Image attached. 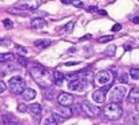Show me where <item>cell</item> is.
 Returning a JSON list of instances; mask_svg holds the SVG:
<instances>
[{"mask_svg": "<svg viewBox=\"0 0 139 125\" xmlns=\"http://www.w3.org/2000/svg\"><path fill=\"white\" fill-rule=\"evenodd\" d=\"M29 112H30L31 114H34V116L38 117L41 113H42V106H41L40 103H33V105L29 106Z\"/></svg>", "mask_w": 139, "mask_h": 125, "instance_id": "16", "label": "cell"}, {"mask_svg": "<svg viewBox=\"0 0 139 125\" xmlns=\"http://www.w3.org/2000/svg\"><path fill=\"white\" fill-rule=\"evenodd\" d=\"M15 50L19 54H22V56H26L27 54V49L25 48V46H21V45H15Z\"/></svg>", "mask_w": 139, "mask_h": 125, "instance_id": "24", "label": "cell"}, {"mask_svg": "<svg viewBox=\"0 0 139 125\" xmlns=\"http://www.w3.org/2000/svg\"><path fill=\"white\" fill-rule=\"evenodd\" d=\"M74 26H75V22H74V20H70L67 25H65V26L61 29V31H63V33H67V34H68V33H71V31H72Z\"/></svg>", "mask_w": 139, "mask_h": 125, "instance_id": "21", "label": "cell"}, {"mask_svg": "<svg viewBox=\"0 0 139 125\" xmlns=\"http://www.w3.org/2000/svg\"><path fill=\"white\" fill-rule=\"evenodd\" d=\"M18 62H19L22 67H26L29 61H27V59H25L23 56H18Z\"/></svg>", "mask_w": 139, "mask_h": 125, "instance_id": "30", "label": "cell"}, {"mask_svg": "<svg viewBox=\"0 0 139 125\" xmlns=\"http://www.w3.org/2000/svg\"><path fill=\"white\" fill-rule=\"evenodd\" d=\"M126 92L127 90L123 87V86H116L112 92H111V95H109V99H111V102H116V103H120L123 99H124L126 97Z\"/></svg>", "mask_w": 139, "mask_h": 125, "instance_id": "7", "label": "cell"}, {"mask_svg": "<svg viewBox=\"0 0 139 125\" xmlns=\"http://www.w3.org/2000/svg\"><path fill=\"white\" fill-rule=\"evenodd\" d=\"M114 53H116V46H114V45H109L108 48L105 49V54H106V56H109V57L114 56Z\"/></svg>", "mask_w": 139, "mask_h": 125, "instance_id": "22", "label": "cell"}, {"mask_svg": "<svg viewBox=\"0 0 139 125\" xmlns=\"http://www.w3.org/2000/svg\"><path fill=\"white\" fill-rule=\"evenodd\" d=\"M130 75H131V77H132V79L139 80V69H138V68H131V69H130Z\"/></svg>", "mask_w": 139, "mask_h": 125, "instance_id": "25", "label": "cell"}, {"mask_svg": "<svg viewBox=\"0 0 139 125\" xmlns=\"http://www.w3.org/2000/svg\"><path fill=\"white\" fill-rule=\"evenodd\" d=\"M119 82L123 83V84H126V83L128 82V75H127V74H121V75L119 76Z\"/></svg>", "mask_w": 139, "mask_h": 125, "instance_id": "29", "label": "cell"}, {"mask_svg": "<svg viewBox=\"0 0 139 125\" xmlns=\"http://www.w3.org/2000/svg\"><path fill=\"white\" fill-rule=\"evenodd\" d=\"M52 44V41H49V40H37V41H34V45L37 46V48H48L49 45Z\"/></svg>", "mask_w": 139, "mask_h": 125, "instance_id": "20", "label": "cell"}, {"mask_svg": "<svg viewBox=\"0 0 139 125\" xmlns=\"http://www.w3.org/2000/svg\"><path fill=\"white\" fill-rule=\"evenodd\" d=\"M52 116H53V118H55L57 122H61V121H64V118H63V117H61L59 113H53Z\"/></svg>", "mask_w": 139, "mask_h": 125, "instance_id": "32", "label": "cell"}, {"mask_svg": "<svg viewBox=\"0 0 139 125\" xmlns=\"http://www.w3.org/2000/svg\"><path fill=\"white\" fill-rule=\"evenodd\" d=\"M127 101H128V103H132V105H136L139 102V87H134L130 91V95L127 97Z\"/></svg>", "mask_w": 139, "mask_h": 125, "instance_id": "11", "label": "cell"}, {"mask_svg": "<svg viewBox=\"0 0 139 125\" xmlns=\"http://www.w3.org/2000/svg\"><path fill=\"white\" fill-rule=\"evenodd\" d=\"M7 90V84L3 82V80H0V94H2V92H4Z\"/></svg>", "mask_w": 139, "mask_h": 125, "instance_id": "33", "label": "cell"}, {"mask_svg": "<svg viewBox=\"0 0 139 125\" xmlns=\"http://www.w3.org/2000/svg\"><path fill=\"white\" fill-rule=\"evenodd\" d=\"M37 95V92L36 90H33V88H25V91L22 92V97L25 101H31V99H34Z\"/></svg>", "mask_w": 139, "mask_h": 125, "instance_id": "15", "label": "cell"}, {"mask_svg": "<svg viewBox=\"0 0 139 125\" xmlns=\"http://www.w3.org/2000/svg\"><path fill=\"white\" fill-rule=\"evenodd\" d=\"M112 40H113V35H105V37L98 38V42H100V44H105V42L112 41Z\"/></svg>", "mask_w": 139, "mask_h": 125, "instance_id": "27", "label": "cell"}, {"mask_svg": "<svg viewBox=\"0 0 139 125\" xmlns=\"http://www.w3.org/2000/svg\"><path fill=\"white\" fill-rule=\"evenodd\" d=\"M29 74L33 77V80L42 88H51L52 84L55 83L53 74L49 72L45 67H42L41 64H38V62H33L30 65Z\"/></svg>", "mask_w": 139, "mask_h": 125, "instance_id": "1", "label": "cell"}, {"mask_svg": "<svg viewBox=\"0 0 139 125\" xmlns=\"http://www.w3.org/2000/svg\"><path fill=\"white\" fill-rule=\"evenodd\" d=\"M8 12H10V14H16V15H25V17L27 15V11H23V10H19V8H15V7L10 8V10H8Z\"/></svg>", "mask_w": 139, "mask_h": 125, "instance_id": "23", "label": "cell"}, {"mask_svg": "<svg viewBox=\"0 0 139 125\" xmlns=\"http://www.w3.org/2000/svg\"><path fill=\"white\" fill-rule=\"evenodd\" d=\"M102 114L106 120H111V121H116L119 120L121 114H123V107L120 106V103H116V102H111L108 103L104 110H102Z\"/></svg>", "mask_w": 139, "mask_h": 125, "instance_id": "2", "label": "cell"}, {"mask_svg": "<svg viewBox=\"0 0 139 125\" xmlns=\"http://www.w3.org/2000/svg\"><path fill=\"white\" fill-rule=\"evenodd\" d=\"M75 64H78L76 61H70V62H65V65H75Z\"/></svg>", "mask_w": 139, "mask_h": 125, "instance_id": "42", "label": "cell"}, {"mask_svg": "<svg viewBox=\"0 0 139 125\" xmlns=\"http://www.w3.org/2000/svg\"><path fill=\"white\" fill-rule=\"evenodd\" d=\"M59 122H57L55 118H53V116H51V117H48V118L44 121V125H57Z\"/></svg>", "mask_w": 139, "mask_h": 125, "instance_id": "26", "label": "cell"}, {"mask_svg": "<svg viewBox=\"0 0 139 125\" xmlns=\"http://www.w3.org/2000/svg\"><path fill=\"white\" fill-rule=\"evenodd\" d=\"M41 0H19V2L15 3V8H19L23 11H36L38 7L41 6Z\"/></svg>", "mask_w": 139, "mask_h": 125, "instance_id": "6", "label": "cell"}, {"mask_svg": "<svg viewBox=\"0 0 139 125\" xmlns=\"http://www.w3.org/2000/svg\"><path fill=\"white\" fill-rule=\"evenodd\" d=\"M15 59L12 53H0V62H10Z\"/></svg>", "mask_w": 139, "mask_h": 125, "instance_id": "19", "label": "cell"}, {"mask_svg": "<svg viewBox=\"0 0 139 125\" xmlns=\"http://www.w3.org/2000/svg\"><path fill=\"white\" fill-rule=\"evenodd\" d=\"M57 101H59V103L61 106H72L74 102H75L74 95H71L68 92H60L59 97H57Z\"/></svg>", "mask_w": 139, "mask_h": 125, "instance_id": "8", "label": "cell"}, {"mask_svg": "<svg viewBox=\"0 0 139 125\" xmlns=\"http://www.w3.org/2000/svg\"><path fill=\"white\" fill-rule=\"evenodd\" d=\"M113 79H114V75L113 72L111 71H101L98 72L94 77V83L97 86H100V87H102L105 91L111 88V86L113 83Z\"/></svg>", "mask_w": 139, "mask_h": 125, "instance_id": "3", "label": "cell"}, {"mask_svg": "<svg viewBox=\"0 0 139 125\" xmlns=\"http://www.w3.org/2000/svg\"><path fill=\"white\" fill-rule=\"evenodd\" d=\"M86 11L87 12H98L100 10H98L97 7H94V6H90V7H87V8H86Z\"/></svg>", "mask_w": 139, "mask_h": 125, "instance_id": "34", "label": "cell"}, {"mask_svg": "<svg viewBox=\"0 0 139 125\" xmlns=\"http://www.w3.org/2000/svg\"><path fill=\"white\" fill-rule=\"evenodd\" d=\"M106 91L104 88H97L93 94H92V98L95 103H104L105 102V99H106Z\"/></svg>", "mask_w": 139, "mask_h": 125, "instance_id": "10", "label": "cell"}, {"mask_svg": "<svg viewBox=\"0 0 139 125\" xmlns=\"http://www.w3.org/2000/svg\"><path fill=\"white\" fill-rule=\"evenodd\" d=\"M72 4L75 6V7H79V8H82V7H83V3H82L80 0H72Z\"/></svg>", "mask_w": 139, "mask_h": 125, "instance_id": "35", "label": "cell"}, {"mask_svg": "<svg viewBox=\"0 0 139 125\" xmlns=\"http://www.w3.org/2000/svg\"><path fill=\"white\" fill-rule=\"evenodd\" d=\"M53 79H55V84L56 86H61L64 79H65V76L61 72H59V71H55L53 72Z\"/></svg>", "mask_w": 139, "mask_h": 125, "instance_id": "18", "label": "cell"}, {"mask_svg": "<svg viewBox=\"0 0 139 125\" xmlns=\"http://www.w3.org/2000/svg\"><path fill=\"white\" fill-rule=\"evenodd\" d=\"M11 42H10V40H7V38H6V40H3V38H0V45H10Z\"/></svg>", "mask_w": 139, "mask_h": 125, "instance_id": "37", "label": "cell"}, {"mask_svg": "<svg viewBox=\"0 0 139 125\" xmlns=\"http://www.w3.org/2000/svg\"><path fill=\"white\" fill-rule=\"evenodd\" d=\"M119 30H121V25H119V23H116L113 27H112V31H114V33H117Z\"/></svg>", "mask_w": 139, "mask_h": 125, "instance_id": "36", "label": "cell"}, {"mask_svg": "<svg viewBox=\"0 0 139 125\" xmlns=\"http://www.w3.org/2000/svg\"><path fill=\"white\" fill-rule=\"evenodd\" d=\"M30 26H31V29L40 30V29H44V27L46 26V22H45V19H42V18H33V19L30 20Z\"/></svg>", "mask_w": 139, "mask_h": 125, "instance_id": "12", "label": "cell"}, {"mask_svg": "<svg viewBox=\"0 0 139 125\" xmlns=\"http://www.w3.org/2000/svg\"><path fill=\"white\" fill-rule=\"evenodd\" d=\"M46 98H48V99H51V98H52V92H51V88H49V92H48Z\"/></svg>", "mask_w": 139, "mask_h": 125, "instance_id": "44", "label": "cell"}, {"mask_svg": "<svg viewBox=\"0 0 139 125\" xmlns=\"http://www.w3.org/2000/svg\"><path fill=\"white\" fill-rule=\"evenodd\" d=\"M8 88H10V91L12 94L19 95V94H22L25 91V88H26V82H25V79L21 76H12L10 79V82H8Z\"/></svg>", "mask_w": 139, "mask_h": 125, "instance_id": "4", "label": "cell"}, {"mask_svg": "<svg viewBox=\"0 0 139 125\" xmlns=\"http://www.w3.org/2000/svg\"><path fill=\"white\" fill-rule=\"evenodd\" d=\"M3 122H4V125H22V122L11 114H4L3 116Z\"/></svg>", "mask_w": 139, "mask_h": 125, "instance_id": "13", "label": "cell"}, {"mask_svg": "<svg viewBox=\"0 0 139 125\" xmlns=\"http://www.w3.org/2000/svg\"><path fill=\"white\" fill-rule=\"evenodd\" d=\"M18 110L22 112V113H25V112L29 110V107H27L26 105H23V103H19V105H18Z\"/></svg>", "mask_w": 139, "mask_h": 125, "instance_id": "31", "label": "cell"}, {"mask_svg": "<svg viewBox=\"0 0 139 125\" xmlns=\"http://www.w3.org/2000/svg\"><path fill=\"white\" fill-rule=\"evenodd\" d=\"M3 25H4V27H7V29H12V27H14V23H12L11 19H3Z\"/></svg>", "mask_w": 139, "mask_h": 125, "instance_id": "28", "label": "cell"}, {"mask_svg": "<svg viewBox=\"0 0 139 125\" xmlns=\"http://www.w3.org/2000/svg\"><path fill=\"white\" fill-rule=\"evenodd\" d=\"M132 23H135V25H139V17L132 18Z\"/></svg>", "mask_w": 139, "mask_h": 125, "instance_id": "39", "label": "cell"}, {"mask_svg": "<svg viewBox=\"0 0 139 125\" xmlns=\"http://www.w3.org/2000/svg\"><path fill=\"white\" fill-rule=\"evenodd\" d=\"M63 4H72V0H60Z\"/></svg>", "mask_w": 139, "mask_h": 125, "instance_id": "41", "label": "cell"}, {"mask_svg": "<svg viewBox=\"0 0 139 125\" xmlns=\"http://www.w3.org/2000/svg\"><path fill=\"white\" fill-rule=\"evenodd\" d=\"M80 110H82V113H83L85 116L90 117V118L98 117V116L102 113L100 106H97V105H94L92 102H89V101H83V102L80 103Z\"/></svg>", "mask_w": 139, "mask_h": 125, "instance_id": "5", "label": "cell"}, {"mask_svg": "<svg viewBox=\"0 0 139 125\" xmlns=\"http://www.w3.org/2000/svg\"><path fill=\"white\" fill-rule=\"evenodd\" d=\"M79 76H80V79L83 80V82H86L87 84L89 83H92V82H94V74L92 72V71H83V72H79Z\"/></svg>", "mask_w": 139, "mask_h": 125, "instance_id": "14", "label": "cell"}, {"mask_svg": "<svg viewBox=\"0 0 139 125\" xmlns=\"http://www.w3.org/2000/svg\"><path fill=\"white\" fill-rule=\"evenodd\" d=\"M86 86H87V83L83 82L80 77H79V79H75V80L68 82V88H70L71 91H83V90L86 88Z\"/></svg>", "mask_w": 139, "mask_h": 125, "instance_id": "9", "label": "cell"}, {"mask_svg": "<svg viewBox=\"0 0 139 125\" xmlns=\"http://www.w3.org/2000/svg\"><path fill=\"white\" fill-rule=\"evenodd\" d=\"M135 107H136V109H138V110H139V102L136 103V106H135Z\"/></svg>", "mask_w": 139, "mask_h": 125, "instance_id": "45", "label": "cell"}, {"mask_svg": "<svg viewBox=\"0 0 139 125\" xmlns=\"http://www.w3.org/2000/svg\"><path fill=\"white\" fill-rule=\"evenodd\" d=\"M134 124H135V125H139V114L134 116Z\"/></svg>", "mask_w": 139, "mask_h": 125, "instance_id": "38", "label": "cell"}, {"mask_svg": "<svg viewBox=\"0 0 139 125\" xmlns=\"http://www.w3.org/2000/svg\"><path fill=\"white\" fill-rule=\"evenodd\" d=\"M59 114L63 117V118H70V117L72 116V110L70 106H61L60 110H59Z\"/></svg>", "mask_w": 139, "mask_h": 125, "instance_id": "17", "label": "cell"}, {"mask_svg": "<svg viewBox=\"0 0 139 125\" xmlns=\"http://www.w3.org/2000/svg\"><path fill=\"white\" fill-rule=\"evenodd\" d=\"M90 38H92V35H90V34H87V35H85V37H82V38H80V41H85V40H90Z\"/></svg>", "mask_w": 139, "mask_h": 125, "instance_id": "40", "label": "cell"}, {"mask_svg": "<svg viewBox=\"0 0 139 125\" xmlns=\"http://www.w3.org/2000/svg\"><path fill=\"white\" fill-rule=\"evenodd\" d=\"M97 14H100V15H106V11H104V10H100Z\"/></svg>", "mask_w": 139, "mask_h": 125, "instance_id": "43", "label": "cell"}]
</instances>
